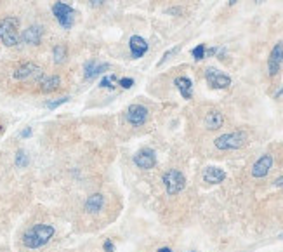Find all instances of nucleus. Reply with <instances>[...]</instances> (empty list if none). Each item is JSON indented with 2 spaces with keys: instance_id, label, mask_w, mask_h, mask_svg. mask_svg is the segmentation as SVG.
Wrapping results in <instances>:
<instances>
[{
  "instance_id": "1",
  "label": "nucleus",
  "mask_w": 283,
  "mask_h": 252,
  "mask_svg": "<svg viewBox=\"0 0 283 252\" xmlns=\"http://www.w3.org/2000/svg\"><path fill=\"white\" fill-rule=\"evenodd\" d=\"M54 236V226L50 224H35L28 230L23 235V246L26 249H40L45 244H49V240Z\"/></svg>"
},
{
  "instance_id": "2",
  "label": "nucleus",
  "mask_w": 283,
  "mask_h": 252,
  "mask_svg": "<svg viewBox=\"0 0 283 252\" xmlns=\"http://www.w3.org/2000/svg\"><path fill=\"white\" fill-rule=\"evenodd\" d=\"M0 42L5 47H14L21 42L19 20L14 16H7L0 20Z\"/></svg>"
},
{
  "instance_id": "3",
  "label": "nucleus",
  "mask_w": 283,
  "mask_h": 252,
  "mask_svg": "<svg viewBox=\"0 0 283 252\" xmlns=\"http://www.w3.org/2000/svg\"><path fill=\"white\" fill-rule=\"evenodd\" d=\"M217 150H240L247 144V134L243 130H237V132H228L219 136L216 141H214Z\"/></svg>"
},
{
  "instance_id": "4",
  "label": "nucleus",
  "mask_w": 283,
  "mask_h": 252,
  "mask_svg": "<svg viewBox=\"0 0 283 252\" xmlns=\"http://www.w3.org/2000/svg\"><path fill=\"white\" fill-rule=\"evenodd\" d=\"M162 181H163V184H165V190L169 195H177V193L183 192L184 186H186V178H184V174L177 169L167 170V172L163 174Z\"/></svg>"
},
{
  "instance_id": "5",
  "label": "nucleus",
  "mask_w": 283,
  "mask_h": 252,
  "mask_svg": "<svg viewBox=\"0 0 283 252\" xmlns=\"http://www.w3.org/2000/svg\"><path fill=\"white\" fill-rule=\"evenodd\" d=\"M52 14L56 16L57 23L64 28V30H70L75 23V10L73 7H70L64 2H56L52 6Z\"/></svg>"
},
{
  "instance_id": "6",
  "label": "nucleus",
  "mask_w": 283,
  "mask_h": 252,
  "mask_svg": "<svg viewBox=\"0 0 283 252\" xmlns=\"http://www.w3.org/2000/svg\"><path fill=\"white\" fill-rule=\"evenodd\" d=\"M205 80L212 89H228L231 86V76L212 66L205 70Z\"/></svg>"
},
{
  "instance_id": "7",
  "label": "nucleus",
  "mask_w": 283,
  "mask_h": 252,
  "mask_svg": "<svg viewBox=\"0 0 283 252\" xmlns=\"http://www.w3.org/2000/svg\"><path fill=\"white\" fill-rule=\"evenodd\" d=\"M148 115H150V112H148L146 106H143V104H130L125 112V120L130 124V126L141 127L146 124Z\"/></svg>"
},
{
  "instance_id": "8",
  "label": "nucleus",
  "mask_w": 283,
  "mask_h": 252,
  "mask_svg": "<svg viewBox=\"0 0 283 252\" xmlns=\"http://www.w3.org/2000/svg\"><path fill=\"white\" fill-rule=\"evenodd\" d=\"M43 76V72L40 66H37L35 63H24L21 66L16 68L14 72V78L16 80H38Z\"/></svg>"
},
{
  "instance_id": "9",
  "label": "nucleus",
  "mask_w": 283,
  "mask_h": 252,
  "mask_svg": "<svg viewBox=\"0 0 283 252\" xmlns=\"http://www.w3.org/2000/svg\"><path fill=\"white\" fill-rule=\"evenodd\" d=\"M134 164H136L139 169L150 170L157 166V153L151 148H143L134 155Z\"/></svg>"
},
{
  "instance_id": "10",
  "label": "nucleus",
  "mask_w": 283,
  "mask_h": 252,
  "mask_svg": "<svg viewBox=\"0 0 283 252\" xmlns=\"http://www.w3.org/2000/svg\"><path fill=\"white\" fill-rule=\"evenodd\" d=\"M282 64H283V42L280 40L270 52V60H268V73H270V76H277L278 72L282 70Z\"/></svg>"
},
{
  "instance_id": "11",
  "label": "nucleus",
  "mask_w": 283,
  "mask_h": 252,
  "mask_svg": "<svg viewBox=\"0 0 283 252\" xmlns=\"http://www.w3.org/2000/svg\"><path fill=\"white\" fill-rule=\"evenodd\" d=\"M271 167H273V156L270 153L263 155L256 164L252 166V176L254 178H266L270 174Z\"/></svg>"
},
{
  "instance_id": "12",
  "label": "nucleus",
  "mask_w": 283,
  "mask_h": 252,
  "mask_svg": "<svg viewBox=\"0 0 283 252\" xmlns=\"http://www.w3.org/2000/svg\"><path fill=\"white\" fill-rule=\"evenodd\" d=\"M129 47H130V54H132L134 60H139V58H143L144 54L148 52V49H150L148 42L143 38V36H139V35H132V36H130Z\"/></svg>"
},
{
  "instance_id": "13",
  "label": "nucleus",
  "mask_w": 283,
  "mask_h": 252,
  "mask_svg": "<svg viewBox=\"0 0 283 252\" xmlns=\"http://www.w3.org/2000/svg\"><path fill=\"white\" fill-rule=\"evenodd\" d=\"M42 36H43V28L40 24H31V26H28L26 30L23 32L21 40H23L24 44H28V46H38V44L42 42Z\"/></svg>"
},
{
  "instance_id": "14",
  "label": "nucleus",
  "mask_w": 283,
  "mask_h": 252,
  "mask_svg": "<svg viewBox=\"0 0 283 252\" xmlns=\"http://www.w3.org/2000/svg\"><path fill=\"white\" fill-rule=\"evenodd\" d=\"M226 180V172H224L221 167H207L205 170H203V181L209 182V184H219V182H223Z\"/></svg>"
},
{
  "instance_id": "15",
  "label": "nucleus",
  "mask_w": 283,
  "mask_h": 252,
  "mask_svg": "<svg viewBox=\"0 0 283 252\" xmlns=\"http://www.w3.org/2000/svg\"><path fill=\"white\" fill-rule=\"evenodd\" d=\"M110 68L108 63H97V61H87L85 66H83V76L85 80H92L94 76H97L99 73L106 72Z\"/></svg>"
},
{
  "instance_id": "16",
  "label": "nucleus",
  "mask_w": 283,
  "mask_h": 252,
  "mask_svg": "<svg viewBox=\"0 0 283 252\" xmlns=\"http://www.w3.org/2000/svg\"><path fill=\"white\" fill-rule=\"evenodd\" d=\"M174 86L177 87V90H179L184 100H191V96H193V82L188 76H177L174 80Z\"/></svg>"
},
{
  "instance_id": "17",
  "label": "nucleus",
  "mask_w": 283,
  "mask_h": 252,
  "mask_svg": "<svg viewBox=\"0 0 283 252\" xmlns=\"http://www.w3.org/2000/svg\"><path fill=\"white\" fill-rule=\"evenodd\" d=\"M104 206V196L101 195V193H94V195H90L89 198L85 200V212L89 214H97L101 209H103Z\"/></svg>"
},
{
  "instance_id": "18",
  "label": "nucleus",
  "mask_w": 283,
  "mask_h": 252,
  "mask_svg": "<svg viewBox=\"0 0 283 252\" xmlns=\"http://www.w3.org/2000/svg\"><path fill=\"white\" fill-rule=\"evenodd\" d=\"M223 124H224V116H223V113H221V112H217V110H212V112L207 113V116H205V127L209 130L221 129V127H223Z\"/></svg>"
},
{
  "instance_id": "19",
  "label": "nucleus",
  "mask_w": 283,
  "mask_h": 252,
  "mask_svg": "<svg viewBox=\"0 0 283 252\" xmlns=\"http://www.w3.org/2000/svg\"><path fill=\"white\" fill-rule=\"evenodd\" d=\"M40 90L42 92H52L56 90L57 87L61 86V78L57 75H50V76H45V78H40Z\"/></svg>"
},
{
  "instance_id": "20",
  "label": "nucleus",
  "mask_w": 283,
  "mask_h": 252,
  "mask_svg": "<svg viewBox=\"0 0 283 252\" xmlns=\"http://www.w3.org/2000/svg\"><path fill=\"white\" fill-rule=\"evenodd\" d=\"M52 56H54V63H56V64L64 63V61H66V56H68L66 46H64V44H57V46H54Z\"/></svg>"
},
{
  "instance_id": "21",
  "label": "nucleus",
  "mask_w": 283,
  "mask_h": 252,
  "mask_svg": "<svg viewBox=\"0 0 283 252\" xmlns=\"http://www.w3.org/2000/svg\"><path fill=\"white\" fill-rule=\"evenodd\" d=\"M28 162H30V158H28L26 152L19 150V152L16 153V166H17V167H26Z\"/></svg>"
},
{
  "instance_id": "22",
  "label": "nucleus",
  "mask_w": 283,
  "mask_h": 252,
  "mask_svg": "<svg viewBox=\"0 0 283 252\" xmlns=\"http://www.w3.org/2000/svg\"><path fill=\"white\" fill-rule=\"evenodd\" d=\"M191 54H193V58H195L197 61H202L203 58L207 56V47L203 46V44H200V46H197L193 50H191Z\"/></svg>"
},
{
  "instance_id": "23",
  "label": "nucleus",
  "mask_w": 283,
  "mask_h": 252,
  "mask_svg": "<svg viewBox=\"0 0 283 252\" xmlns=\"http://www.w3.org/2000/svg\"><path fill=\"white\" fill-rule=\"evenodd\" d=\"M115 80H117V76H115V75H108V76H104V78L101 80L99 86H101V87H104V89L113 90V89H115V86H113Z\"/></svg>"
},
{
  "instance_id": "24",
  "label": "nucleus",
  "mask_w": 283,
  "mask_h": 252,
  "mask_svg": "<svg viewBox=\"0 0 283 252\" xmlns=\"http://www.w3.org/2000/svg\"><path fill=\"white\" fill-rule=\"evenodd\" d=\"M68 101H70V96H63V98H59V100H56V101H49V103H45V108L56 110L57 106H61V104L68 103Z\"/></svg>"
},
{
  "instance_id": "25",
  "label": "nucleus",
  "mask_w": 283,
  "mask_h": 252,
  "mask_svg": "<svg viewBox=\"0 0 283 252\" xmlns=\"http://www.w3.org/2000/svg\"><path fill=\"white\" fill-rule=\"evenodd\" d=\"M179 49H181V47L177 46V47H172V49H170V50H167V52L163 54V58H162V60L157 63V66H162V64L165 63L167 60H170V56H174V54H177V52H179Z\"/></svg>"
},
{
  "instance_id": "26",
  "label": "nucleus",
  "mask_w": 283,
  "mask_h": 252,
  "mask_svg": "<svg viewBox=\"0 0 283 252\" xmlns=\"http://www.w3.org/2000/svg\"><path fill=\"white\" fill-rule=\"evenodd\" d=\"M118 86H120L122 89H130V87L134 86V80L129 78V76H123V78L118 80Z\"/></svg>"
},
{
  "instance_id": "27",
  "label": "nucleus",
  "mask_w": 283,
  "mask_h": 252,
  "mask_svg": "<svg viewBox=\"0 0 283 252\" xmlns=\"http://www.w3.org/2000/svg\"><path fill=\"white\" fill-rule=\"evenodd\" d=\"M103 249H104V252H115L113 242H111V240H106V242H104V246H103Z\"/></svg>"
},
{
  "instance_id": "28",
  "label": "nucleus",
  "mask_w": 283,
  "mask_h": 252,
  "mask_svg": "<svg viewBox=\"0 0 283 252\" xmlns=\"http://www.w3.org/2000/svg\"><path fill=\"white\" fill-rule=\"evenodd\" d=\"M104 2H106V0H89V4L92 7H99L101 4H104Z\"/></svg>"
},
{
  "instance_id": "29",
  "label": "nucleus",
  "mask_w": 283,
  "mask_h": 252,
  "mask_svg": "<svg viewBox=\"0 0 283 252\" xmlns=\"http://www.w3.org/2000/svg\"><path fill=\"white\" fill-rule=\"evenodd\" d=\"M31 136V127H26V129L21 132V138H30Z\"/></svg>"
},
{
  "instance_id": "30",
  "label": "nucleus",
  "mask_w": 283,
  "mask_h": 252,
  "mask_svg": "<svg viewBox=\"0 0 283 252\" xmlns=\"http://www.w3.org/2000/svg\"><path fill=\"white\" fill-rule=\"evenodd\" d=\"M275 186H278V188H283V176L282 178H277V181H275Z\"/></svg>"
},
{
  "instance_id": "31",
  "label": "nucleus",
  "mask_w": 283,
  "mask_h": 252,
  "mask_svg": "<svg viewBox=\"0 0 283 252\" xmlns=\"http://www.w3.org/2000/svg\"><path fill=\"white\" fill-rule=\"evenodd\" d=\"M167 12L169 14H181V9H169Z\"/></svg>"
},
{
  "instance_id": "32",
  "label": "nucleus",
  "mask_w": 283,
  "mask_h": 252,
  "mask_svg": "<svg viewBox=\"0 0 283 252\" xmlns=\"http://www.w3.org/2000/svg\"><path fill=\"white\" fill-rule=\"evenodd\" d=\"M158 252H172L169 249V247H162V249H158Z\"/></svg>"
},
{
  "instance_id": "33",
  "label": "nucleus",
  "mask_w": 283,
  "mask_h": 252,
  "mask_svg": "<svg viewBox=\"0 0 283 252\" xmlns=\"http://www.w3.org/2000/svg\"><path fill=\"white\" fill-rule=\"evenodd\" d=\"M238 2V0H230V2H228V4H230V6H235V4H237Z\"/></svg>"
},
{
  "instance_id": "34",
  "label": "nucleus",
  "mask_w": 283,
  "mask_h": 252,
  "mask_svg": "<svg viewBox=\"0 0 283 252\" xmlns=\"http://www.w3.org/2000/svg\"><path fill=\"white\" fill-rule=\"evenodd\" d=\"M256 2H257V4H263V2H264V0H256Z\"/></svg>"
},
{
  "instance_id": "35",
  "label": "nucleus",
  "mask_w": 283,
  "mask_h": 252,
  "mask_svg": "<svg viewBox=\"0 0 283 252\" xmlns=\"http://www.w3.org/2000/svg\"><path fill=\"white\" fill-rule=\"evenodd\" d=\"M280 238H282V240H283V235H282V236H280Z\"/></svg>"
},
{
  "instance_id": "36",
  "label": "nucleus",
  "mask_w": 283,
  "mask_h": 252,
  "mask_svg": "<svg viewBox=\"0 0 283 252\" xmlns=\"http://www.w3.org/2000/svg\"><path fill=\"white\" fill-rule=\"evenodd\" d=\"M193 252H195V250H193Z\"/></svg>"
}]
</instances>
